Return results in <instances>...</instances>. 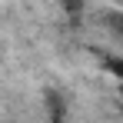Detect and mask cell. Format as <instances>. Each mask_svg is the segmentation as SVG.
Masks as SVG:
<instances>
[{"label":"cell","instance_id":"cell-1","mask_svg":"<svg viewBox=\"0 0 123 123\" xmlns=\"http://www.w3.org/2000/svg\"><path fill=\"white\" fill-rule=\"evenodd\" d=\"M43 103H47V117H50V123H63V120H67V100H63V93L57 90V86L43 90Z\"/></svg>","mask_w":123,"mask_h":123},{"label":"cell","instance_id":"cell-4","mask_svg":"<svg viewBox=\"0 0 123 123\" xmlns=\"http://www.w3.org/2000/svg\"><path fill=\"white\" fill-rule=\"evenodd\" d=\"M117 97H120V100H123V83H117Z\"/></svg>","mask_w":123,"mask_h":123},{"label":"cell","instance_id":"cell-2","mask_svg":"<svg viewBox=\"0 0 123 123\" xmlns=\"http://www.w3.org/2000/svg\"><path fill=\"white\" fill-rule=\"evenodd\" d=\"M106 27L117 40H123V10H106Z\"/></svg>","mask_w":123,"mask_h":123},{"label":"cell","instance_id":"cell-3","mask_svg":"<svg viewBox=\"0 0 123 123\" xmlns=\"http://www.w3.org/2000/svg\"><path fill=\"white\" fill-rule=\"evenodd\" d=\"M103 67H106V73H110V77H113L117 83H123V53H117V57H110V60L103 63Z\"/></svg>","mask_w":123,"mask_h":123}]
</instances>
